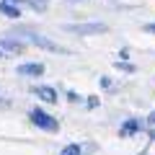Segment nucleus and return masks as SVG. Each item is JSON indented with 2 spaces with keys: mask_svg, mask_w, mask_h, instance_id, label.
Returning <instances> with one entry per match:
<instances>
[{
  "mask_svg": "<svg viewBox=\"0 0 155 155\" xmlns=\"http://www.w3.org/2000/svg\"><path fill=\"white\" fill-rule=\"evenodd\" d=\"M147 122H150V124H153V127H155V111H153V116H150Z\"/></svg>",
  "mask_w": 155,
  "mask_h": 155,
  "instance_id": "obj_11",
  "label": "nucleus"
},
{
  "mask_svg": "<svg viewBox=\"0 0 155 155\" xmlns=\"http://www.w3.org/2000/svg\"><path fill=\"white\" fill-rule=\"evenodd\" d=\"M0 57H3V52H0Z\"/></svg>",
  "mask_w": 155,
  "mask_h": 155,
  "instance_id": "obj_13",
  "label": "nucleus"
},
{
  "mask_svg": "<svg viewBox=\"0 0 155 155\" xmlns=\"http://www.w3.org/2000/svg\"><path fill=\"white\" fill-rule=\"evenodd\" d=\"M137 129H140V122H137V119H129V122L122 127V132H119V134H122V137H127V134L137 132Z\"/></svg>",
  "mask_w": 155,
  "mask_h": 155,
  "instance_id": "obj_8",
  "label": "nucleus"
},
{
  "mask_svg": "<svg viewBox=\"0 0 155 155\" xmlns=\"http://www.w3.org/2000/svg\"><path fill=\"white\" fill-rule=\"evenodd\" d=\"M23 3H28V5L36 8V11H47V0H23Z\"/></svg>",
  "mask_w": 155,
  "mask_h": 155,
  "instance_id": "obj_9",
  "label": "nucleus"
},
{
  "mask_svg": "<svg viewBox=\"0 0 155 155\" xmlns=\"http://www.w3.org/2000/svg\"><path fill=\"white\" fill-rule=\"evenodd\" d=\"M62 155H83V150L78 147V145H67V147L62 150Z\"/></svg>",
  "mask_w": 155,
  "mask_h": 155,
  "instance_id": "obj_10",
  "label": "nucleus"
},
{
  "mask_svg": "<svg viewBox=\"0 0 155 155\" xmlns=\"http://www.w3.org/2000/svg\"><path fill=\"white\" fill-rule=\"evenodd\" d=\"M0 104H3V101H0Z\"/></svg>",
  "mask_w": 155,
  "mask_h": 155,
  "instance_id": "obj_15",
  "label": "nucleus"
},
{
  "mask_svg": "<svg viewBox=\"0 0 155 155\" xmlns=\"http://www.w3.org/2000/svg\"><path fill=\"white\" fill-rule=\"evenodd\" d=\"M67 31H75V34H101V31H106V23H72V26H67Z\"/></svg>",
  "mask_w": 155,
  "mask_h": 155,
  "instance_id": "obj_3",
  "label": "nucleus"
},
{
  "mask_svg": "<svg viewBox=\"0 0 155 155\" xmlns=\"http://www.w3.org/2000/svg\"><path fill=\"white\" fill-rule=\"evenodd\" d=\"M23 49V44L18 39H0V52H11V54H18Z\"/></svg>",
  "mask_w": 155,
  "mask_h": 155,
  "instance_id": "obj_4",
  "label": "nucleus"
},
{
  "mask_svg": "<svg viewBox=\"0 0 155 155\" xmlns=\"http://www.w3.org/2000/svg\"><path fill=\"white\" fill-rule=\"evenodd\" d=\"M31 122L36 124V127H41V129H47V132H54L57 129V119H52L47 111H41V109H34L31 111Z\"/></svg>",
  "mask_w": 155,
  "mask_h": 155,
  "instance_id": "obj_1",
  "label": "nucleus"
},
{
  "mask_svg": "<svg viewBox=\"0 0 155 155\" xmlns=\"http://www.w3.org/2000/svg\"><path fill=\"white\" fill-rule=\"evenodd\" d=\"M0 13L8 18H18L21 16V11H18V5H13V3H0Z\"/></svg>",
  "mask_w": 155,
  "mask_h": 155,
  "instance_id": "obj_7",
  "label": "nucleus"
},
{
  "mask_svg": "<svg viewBox=\"0 0 155 155\" xmlns=\"http://www.w3.org/2000/svg\"><path fill=\"white\" fill-rule=\"evenodd\" d=\"M41 72H44V65H39V62H28V65L18 67V75H41Z\"/></svg>",
  "mask_w": 155,
  "mask_h": 155,
  "instance_id": "obj_5",
  "label": "nucleus"
},
{
  "mask_svg": "<svg viewBox=\"0 0 155 155\" xmlns=\"http://www.w3.org/2000/svg\"><path fill=\"white\" fill-rule=\"evenodd\" d=\"M36 96H39L41 101H49V104H54V101H57V91H54V88H47V85L36 88Z\"/></svg>",
  "mask_w": 155,
  "mask_h": 155,
  "instance_id": "obj_6",
  "label": "nucleus"
},
{
  "mask_svg": "<svg viewBox=\"0 0 155 155\" xmlns=\"http://www.w3.org/2000/svg\"><path fill=\"white\" fill-rule=\"evenodd\" d=\"M147 31H150V34H155V23H150V26H147Z\"/></svg>",
  "mask_w": 155,
  "mask_h": 155,
  "instance_id": "obj_12",
  "label": "nucleus"
},
{
  "mask_svg": "<svg viewBox=\"0 0 155 155\" xmlns=\"http://www.w3.org/2000/svg\"><path fill=\"white\" fill-rule=\"evenodd\" d=\"M153 140H155V134H153Z\"/></svg>",
  "mask_w": 155,
  "mask_h": 155,
  "instance_id": "obj_14",
  "label": "nucleus"
},
{
  "mask_svg": "<svg viewBox=\"0 0 155 155\" xmlns=\"http://www.w3.org/2000/svg\"><path fill=\"white\" fill-rule=\"evenodd\" d=\"M26 39H28V41H34L36 47H41V49H49V52H65L60 44L49 41V39H47V36H41V34H28V31H26Z\"/></svg>",
  "mask_w": 155,
  "mask_h": 155,
  "instance_id": "obj_2",
  "label": "nucleus"
}]
</instances>
